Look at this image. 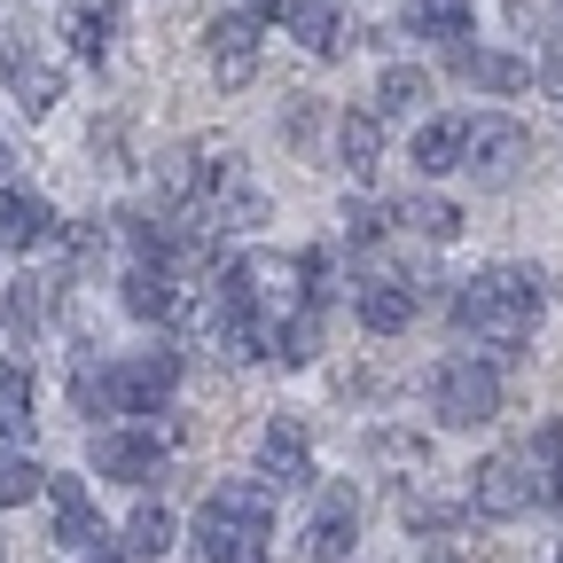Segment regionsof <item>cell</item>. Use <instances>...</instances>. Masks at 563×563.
Masks as SVG:
<instances>
[{"mask_svg": "<svg viewBox=\"0 0 563 563\" xmlns=\"http://www.w3.org/2000/svg\"><path fill=\"white\" fill-rule=\"evenodd\" d=\"M540 298H548L540 266H485L462 282L454 321H462V336L485 344V361H509V352H525V336L540 321Z\"/></svg>", "mask_w": 563, "mask_h": 563, "instance_id": "1", "label": "cell"}, {"mask_svg": "<svg viewBox=\"0 0 563 563\" xmlns=\"http://www.w3.org/2000/svg\"><path fill=\"white\" fill-rule=\"evenodd\" d=\"M266 540H274V485L235 477L196 509V555L203 563H266Z\"/></svg>", "mask_w": 563, "mask_h": 563, "instance_id": "2", "label": "cell"}, {"mask_svg": "<svg viewBox=\"0 0 563 563\" xmlns=\"http://www.w3.org/2000/svg\"><path fill=\"white\" fill-rule=\"evenodd\" d=\"M180 384V352H133V361L87 368L79 376V407L87 415H157Z\"/></svg>", "mask_w": 563, "mask_h": 563, "instance_id": "3", "label": "cell"}, {"mask_svg": "<svg viewBox=\"0 0 563 563\" xmlns=\"http://www.w3.org/2000/svg\"><path fill=\"white\" fill-rule=\"evenodd\" d=\"M180 431L165 422V407L157 415H125L118 431H95V446H87V462H95V477H118V485H150L157 470H165V446H173Z\"/></svg>", "mask_w": 563, "mask_h": 563, "instance_id": "4", "label": "cell"}, {"mask_svg": "<svg viewBox=\"0 0 563 563\" xmlns=\"http://www.w3.org/2000/svg\"><path fill=\"white\" fill-rule=\"evenodd\" d=\"M431 415L446 422V431H485V422L501 415V376H493L485 352H454V361H439Z\"/></svg>", "mask_w": 563, "mask_h": 563, "instance_id": "5", "label": "cell"}, {"mask_svg": "<svg viewBox=\"0 0 563 563\" xmlns=\"http://www.w3.org/2000/svg\"><path fill=\"white\" fill-rule=\"evenodd\" d=\"M532 165V133L517 118H462V165L477 188H509L517 173Z\"/></svg>", "mask_w": 563, "mask_h": 563, "instance_id": "6", "label": "cell"}, {"mask_svg": "<svg viewBox=\"0 0 563 563\" xmlns=\"http://www.w3.org/2000/svg\"><path fill=\"white\" fill-rule=\"evenodd\" d=\"M470 509L493 517V525L525 517V509H532V470H525V454H493V462H477V477H470Z\"/></svg>", "mask_w": 563, "mask_h": 563, "instance_id": "7", "label": "cell"}, {"mask_svg": "<svg viewBox=\"0 0 563 563\" xmlns=\"http://www.w3.org/2000/svg\"><path fill=\"white\" fill-rule=\"evenodd\" d=\"M258 462H266V485H313V439H306V422H266V439H258Z\"/></svg>", "mask_w": 563, "mask_h": 563, "instance_id": "8", "label": "cell"}, {"mask_svg": "<svg viewBox=\"0 0 563 563\" xmlns=\"http://www.w3.org/2000/svg\"><path fill=\"white\" fill-rule=\"evenodd\" d=\"M352 532H361V501H352V485H329L321 517L306 525V555L313 563H336V555H352Z\"/></svg>", "mask_w": 563, "mask_h": 563, "instance_id": "9", "label": "cell"}, {"mask_svg": "<svg viewBox=\"0 0 563 563\" xmlns=\"http://www.w3.org/2000/svg\"><path fill=\"white\" fill-rule=\"evenodd\" d=\"M454 79H470V87H485V95H525L532 87V63H517V55H493V47H462L454 40Z\"/></svg>", "mask_w": 563, "mask_h": 563, "instance_id": "10", "label": "cell"}, {"mask_svg": "<svg viewBox=\"0 0 563 563\" xmlns=\"http://www.w3.org/2000/svg\"><path fill=\"white\" fill-rule=\"evenodd\" d=\"M258 16L282 24V32H298L313 55H344V32H336V16L321 9V0H258Z\"/></svg>", "mask_w": 563, "mask_h": 563, "instance_id": "11", "label": "cell"}, {"mask_svg": "<svg viewBox=\"0 0 563 563\" xmlns=\"http://www.w3.org/2000/svg\"><path fill=\"white\" fill-rule=\"evenodd\" d=\"M352 313H361L368 336H399L415 321V290L407 282H361V290H352Z\"/></svg>", "mask_w": 563, "mask_h": 563, "instance_id": "12", "label": "cell"}, {"mask_svg": "<svg viewBox=\"0 0 563 563\" xmlns=\"http://www.w3.org/2000/svg\"><path fill=\"white\" fill-rule=\"evenodd\" d=\"M40 493L55 501V540H63V548H95V540H102V532H95V501H87V477H47Z\"/></svg>", "mask_w": 563, "mask_h": 563, "instance_id": "13", "label": "cell"}, {"mask_svg": "<svg viewBox=\"0 0 563 563\" xmlns=\"http://www.w3.org/2000/svg\"><path fill=\"white\" fill-rule=\"evenodd\" d=\"M47 228H55V211L40 196L0 188V251H32V243H47Z\"/></svg>", "mask_w": 563, "mask_h": 563, "instance_id": "14", "label": "cell"}, {"mask_svg": "<svg viewBox=\"0 0 563 563\" xmlns=\"http://www.w3.org/2000/svg\"><path fill=\"white\" fill-rule=\"evenodd\" d=\"M173 540H180L173 509H157V501H141V509L125 517V548H118V563H157V555H165Z\"/></svg>", "mask_w": 563, "mask_h": 563, "instance_id": "15", "label": "cell"}, {"mask_svg": "<svg viewBox=\"0 0 563 563\" xmlns=\"http://www.w3.org/2000/svg\"><path fill=\"white\" fill-rule=\"evenodd\" d=\"M63 40H70V55H79V63H102L110 40H118V9H102V0H79V9L63 16Z\"/></svg>", "mask_w": 563, "mask_h": 563, "instance_id": "16", "label": "cell"}, {"mask_svg": "<svg viewBox=\"0 0 563 563\" xmlns=\"http://www.w3.org/2000/svg\"><path fill=\"white\" fill-rule=\"evenodd\" d=\"M525 470H532V501L563 509V422H540V439L525 446Z\"/></svg>", "mask_w": 563, "mask_h": 563, "instance_id": "17", "label": "cell"}, {"mask_svg": "<svg viewBox=\"0 0 563 563\" xmlns=\"http://www.w3.org/2000/svg\"><path fill=\"white\" fill-rule=\"evenodd\" d=\"M415 173L422 180H439V173H454L462 165V118H431V125H415Z\"/></svg>", "mask_w": 563, "mask_h": 563, "instance_id": "18", "label": "cell"}, {"mask_svg": "<svg viewBox=\"0 0 563 563\" xmlns=\"http://www.w3.org/2000/svg\"><path fill=\"white\" fill-rule=\"evenodd\" d=\"M0 70L16 79V102H24L32 118H47V110L63 102V70H47V63H24V55H0Z\"/></svg>", "mask_w": 563, "mask_h": 563, "instance_id": "19", "label": "cell"}, {"mask_svg": "<svg viewBox=\"0 0 563 563\" xmlns=\"http://www.w3.org/2000/svg\"><path fill=\"white\" fill-rule=\"evenodd\" d=\"M336 150H344L352 180H368V173H376V150H384V133H376V110H344V118H336Z\"/></svg>", "mask_w": 563, "mask_h": 563, "instance_id": "20", "label": "cell"}, {"mask_svg": "<svg viewBox=\"0 0 563 563\" xmlns=\"http://www.w3.org/2000/svg\"><path fill=\"white\" fill-rule=\"evenodd\" d=\"M173 290H180V282H173L165 266H133V274H125V313H133V321H165V313H173Z\"/></svg>", "mask_w": 563, "mask_h": 563, "instance_id": "21", "label": "cell"}, {"mask_svg": "<svg viewBox=\"0 0 563 563\" xmlns=\"http://www.w3.org/2000/svg\"><path fill=\"white\" fill-rule=\"evenodd\" d=\"M0 431L9 439H32L40 415H32V376L24 368H0Z\"/></svg>", "mask_w": 563, "mask_h": 563, "instance_id": "22", "label": "cell"}, {"mask_svg": "<svg viewBox=\"0 0 563 563\" xmlns=\"http://www.w3.org/2000/svg\"><path fill=\"white\" fill-rule=\"evenodd\" d=\"M40 485H47V470H40V462H24L16 446H0V509L40 501Z\"/></svg>", "mask_w": 563, "mask_h": 563, "instance_id": "23", "label": "cell"}, {"mask_svg": "<svg viewBox=\"0 0 563 563\" xmlns=\"http://www.w3.org/2000/svg\"><path fill=\"white\" fill-rule=\"evenodd\" d=\"M407 24L431 32V40H470V0H415Z\"/></svg>", "mask_w": 563, "mask_h": 563, "instance_id": "24", "label": "cell"}, {"mask_svg": "<svg viewBox=\"0 0 563 563\" xmlns=\"http://www.w3.org/2000/svg\"><path fill=\"white\" fill-rule=\"evenodd\" d=\"M407 228L431 235V243H454V235H462V211H454L446 196H415V203H407Z\"/></svg>", "mask_w": 563, "mask_h": 563, "instance_id": "25", "label": "cell"}, {"mask_svg": "<svg viewBox=\"0 0 563 563\" xmlns=\"http://www.w3.org/2000/svg\"><path fill=\"white\" fill-rule=\"evenodd\" d=\"M376 102L384 110H415V102H431V79H422L415 63H391L384 79H376Z\"/></svg>", "mask_w": 563, "mask_h": 563, "instance_id": "26", "label": "cell"}, {"mask_svg": "<svg viewBox=\"0 0 563 563\" xmlns=\"http://www.w3.org/2000/svg\"><path fill=\"white\" fill-rule=\"evenodd\" d=\"M9 313H16L24 329H40V321L55 313V274H32V282H9Z\"/></svg>", "mask_w": 563, "mask_h": 563, "instance_id": "27", "label": "cell"}, {"mask_svg": "<svg viewBox=\"0 0 563 563\" xmlns=\"http://www.w3.org/2000/svg\"><path fill=\"white\" fill-rule=\"evenodd\" d=\"M258 9H235V16H220L211 24V55H251V40H258Z\"/></svg>", "mask_w": 563, "mask_h": 563, "instance_id": "28", "label": "cell"}, {"mask_svg": "<svg viewBox=\"0 0 563 563\" xmlns=\"http://www.w3.org/2000/svg\"><path fill=\"white\" fill-rule=\"evenodd\" d=\"M376 454H384V462H407V470H422V462H431V446H422V439H407V431H384V439H376Z\"/></svg>", "mask_w": 563, "mask_h": 563, "instance_id": "29", "label": "cell"}, {"mask_svg": "<svg viewBox=\"0 0 563 563\" xmlns=\"http://www.w3.org/2000/svg\"><path fill=\"white\" fill-rule=\"evenodd\" d=\"M220 211H228V220H243V228H258V220H266V196H251V188L228 196V188H220Z\"/></svg>", "mask_w": 563, "mask_h": 563, "instance_id": "30", "label": "cell"}, {"mask_svg": "<svg viewBox=\"0 0 563 563\" xmlns=\"http://www.w3.org/2000/svg\"><path fill=\"white\" fill-rule=\"evenodd\" d=\"M384 235V203H361L352 211V243H376Z\"/></svg>", "mask_w": 563, "mask_h": 563, "instance_id": "31", "label": "cell"}, {"mask_svg": "<svg viewBox=\"0 0 563 563\" xmlns=\"http://www.w3.org/2000/svg\"><path fill=\"white\" fill-rule=\"evenodd\" d=\"M251 70H258L251 55H220V87H251Z\"/></svg>", "mask_w": 563, "mask_h": 563, "instance_id": "32", "label": "cell"}, {"mask_svg": "<svg viewBox=\"0 0 563 563\" xmlns=\"http://www.w3.org/2000/svg\"><path fill=\"white\" fill-rule=\"evenodd\" d=\"M0 313H9V282H0Z\"/></svg>", "mask_w": 563, "mask_h": 563, "instance_id": "33", "label": "cell"}, {"mask_svg": "<svg viewBox=\"0 0 563 563\" xmlns=\"http://www.w3.org/2000/svg\"><path fill=\"white\" fill-rule=\"evenodd\" d=\"M0 173H9V141H0Z\"/></svg>", "mask_w": 563, "mask_h": 563, "instance_id": "34", "label": "cell"}, {"mask_svg": "<svg viewBox=\"0 0 563 563\" xmlns=\"http://www.w3.org/2000/svg\"><path fill=\"white\" fill-rule=\"evenodd\" d=\"M102 563H110V555H102Z\"/></svg>", "mask_w": 563, "mask_h": 563, "instance_id": "35", "label": "cell"}]
</instances>
